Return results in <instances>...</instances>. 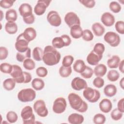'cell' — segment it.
<instances>
[{"label": "cell", "instance_id": "obj_1", "mask_svg": "<svg viewBox=\"0 0 124 124\" xmlns=\"http://www.w3.org/2000/svg\"><path fill=\"white\" fill-rule=\"evenodd\" d=\"M61 58L60 53L52 46H46L44 49L42 60L47 65L53 66L58 64Z\"/></svg>", "mask_w": 124, "mask_h": 124}, {"label": "cell", "instance_id": "obj_2", "mask_svg": "<svg viewBox=\"0 0 124 124\" xmlns=\"http://www.w3.org/2000/svg\"><path fill=\"white\" fill-rule=\"evenodd\" d=\"M10 76L17 83H28L31 81V74L27 72H23L22 68L18 65H13V70Z\"/></svg>", "mask_w": 124, "mask_h": 124}, {"label": "cell", "instance_id": "obj_3", "mask_svg": "<svg viewBox=\"0 0 124 124\" xmlns=\"http://www.w3.org/2000/svg\"><path fill=\"white\" fill-rule=\"evenodd\" d=\"M68 99L70 105L73 109L81 113L85 112L87 110L88 108L87 103L78 94L71 93L68 95Z\"/></svg>", "mask_w": 124, "mask_h": 124}, {"label": "cell", "instance_id": "obj_4", "mask_svg": "<svg viewBox=\"0 0 124 124\" xmlns=\"http://www.w3.org/2000/svg\"><path fill=\"white\" fill-rule=\"evenodd\" d=\"M36 97V93L31 88H26L20 90L17 94L18 99L22 102L32 101Z\"/></svg>", "mask_w": 124, "mask_h": 124}, {"label": "cell", "instance_id": "obj_5", "mask_svg": "<svg viewBox=\"0 0 124 124\" xmlns=\"http://www.w3.org/2000/svg\"><path fill=\"white\" fill-rule=\"evenodd\" d=\"M20 115L24 124H33L35 123V115L31 106H26L24 107L21 111Z\"/></svg>", "mask_w": 124, "mask_h": 124}, {"label": "cell", "instance_id": "obj_6", "mask_svg": "<svg viewBox=\"0 0 124 124\" xmlns=\"http://www.w3.org/2000/svg\"><path fill=\"white\" fill-rule=\"evenodd\" d=\"M83 95L89 102L95 103L100 97V93L96 89L91 87H86L83 91Z\"/></svg>", "mask_w": 124, "mask_h": 124}, {"label": "cell", "instance_id": "obj_7", "mask_svg": "<svg viewBox=\"0 0 124 124\" xmlns=\"http://www.w3.org/2000/svg\"><path fill=\"white\" fill-rule=\"evenodd\" d=\"M33 109L36 114L41 117H45L48 114V109L43 100L39 99L33 104Z\"/></svg>", "mask_w": 124, "mask_h": 124}, {"label": "cell", "instance_id": "obj_8", "mask_svg": "<svg viewBox=\"0 0 124 124\" xmlns=\"http://www.w3.org/2000/svg\"><path fill=\"white\" fill-rule=\"evenodd\" d=\"M104 39L106 42L112 47L117 46L121 41L120 36L113 31L106 32L104 36Z\"/></svg>", "mask_w": 124, "mask_h": 124}, {"label": "cell", "instance_id": "obj_9", "mask_svg": "<svg viewBox=\"0 0 124 124\" xmlns=\"http://www.w3.org/2000/svg\"><path fill=\"white\" fill-rule=\"evenodd\" d=\"M67 103L65 99L63 97H58L56 98L53 104V111L56 114H61L66 109Z\"/></svg>", "mask_w": 124, "mask_h": 124}, {"label": "cell", "instance_id": "obj_10", "mask_svg": "<svg viewBox=\"0 0 124 124\" xmlns=\"http://www.w3.org/2000/svg\"><path fill=\"white\" fill-rule=\"evenodd\" d=\"M29 42L23 37L22 33L20 34L16 38L15 43V48L18 52H24L29 48Z\"/></svg>", "mask_w": 124, "mask_h": 124}, {"label": "cell", "instance_id": "obj_11", "mask_svg": "<svg viewBox=\"0 0 124 124\" xmlns=\"http://www.w3.org/2000/svg\"><path fill=\"white\" fill-rule=\"evenodd\" d=\"M46 18L48 23L52 26L59 27L61 24V17L57 11H50L49 12Z\"/></svg>", "mask_w": 124, "mask_h": 124}, {"label": "cell", "instance_id": "obj_12", "mask_svg": "<svg viewBox=\"0 0 124 124\" xmlns=\"http://www.w3.org/2000/svg\"><path fill=\"white\" fill-rule=\"evenodd\" d=\"M64 20L65 23L70 28L75 25H80V20L79 17L73 12L67 13L65 15Z\"/></svg>", "mask_w": 124, "mask_h": 124}, {"label": "cell", "instance_id": "obj_13", "mask_svg": "<svg viewBox=\"0 0 124 124\" xmlns=\"http://www.w3.org/2000/svg\"><path fill=\"white\" fill-rule=\"evenodd\" d=\"M51 0H39L34 8V12L36 15L41 16L43 15L49 5Z\"/></svg>", "mask_w": 124, "mask_h": 124}, {"label": "cell", "instance_id": "obj_14", "mask_svg": "<svg viewBox=\"0 0 124 124\" xmlns=\"http://www.w3.org/2000/svg\"><path fill=\"white\" fill-rule=\"evenodd\" d=\"M71 85L72 88L76 91H80L88 87L87 82L79 77L74 78L71 81Z\"/></svg>", "mask_w": 124, "mask_h": 124}, {"label": "cell", "instance_id": "obj_15", "mask_svg": "<svg viewBox=\"0 0 124 124\" xmlns=\"http://www.w3.org/2000/svg\"><path fill=\"white\" fill-rule=\"evenodd\" d=\"M18 11L23 18L27 17L33 14L32 7L27 3L21 4L18 8Z\"/></svg>", "mask_w": 124, "mask_h": 124}, {"label": "cell", "instance_id": "obj_16", "mask_svg": "<svg viewBox=\"0 0 124 124\" xmlns=\"http://www.w3.org/2000/svg\"><path fill=\"white\" fill-rule=\"evenodd\" d=\"M101 20L102 23L107 27L112 26L115 21L114 16L109 12L104 13L101 16Z\"/></svg>", "mask_w": 124, "mask_h": 124}, {"label": "cell", "instance_id": "obj_17", "mask_svg": "<svg viewBox=\"0 0 124 124\" xmlns=\"http://www.w3.org/2000/svg\"><path fill=\"white\" fill-rule=\"evenodd\" d=\"M103 56L99 55L94 53L93 50L87 56L86 60L87 62L91 65H96L101 60Z\"/></svg>", "mask_w": 124, "mask_h": 124}, {"label": "cell", "instance_id": "obj_18", "mask_svg": "<svg viewBox=\"0 0 124 124\" xmlns=\"http://www.w3.org/2000/svg\"><path fill=\"white\" fill-rule=\"evenodd\" d=\"M99 107L102 112L107 113L111 111L112 108V104L109 99L104 98L100 102Z\"/></svg>", "mask_w": 124, "mask_h": 124}, {"label": "cell", "instance_id": "obj_19", "mask_svg": "<svg viewBox=\"0 0 124 124\" xmlns=\"http://www.w3.org/2000/svg\"><path fill=\"white\" fill-rule=\"evenodd\" d=\"M24 38L29 42L33 40L36 37V31L32 27L26 28L22 33Z\"/></svg>", "mask_w": 124, "mask_h": 124}, {"label": "cell", "instance_id": "obj_20", "mask_svg": "<svg viewBox=\"0 0 124 124\" xmlns=\"http://www.w3.org/2000/svg\"><path fill=\"white\" fill-rule=\"evenodd\" d=\"M84 120L82 115L76 113L71 114L68 117V121L71 124H80L83 122Z\"/></svg>", "mask_w": 124, "mask_h": 124}, {"label": "cell", "instance_id": "obj_21", "mask_svg": "<svg viewBox=\"0 0 124 124\" xmlns=\"http://www.w3.org/2000/svg\"><path fill=\"white\" fill-rule=\"evenodd\" d=\"M83 30L80 25H75L70 28V35L74 39H78L82 37Z\"/></svg>", "mask_w": 124, "mask_h": 124}, {"label": "cell", "instance_id": "obj_22", "mask_svg": "<svg viewBox=\"0 0 124 124\" xmlns=\"http://www.w3.org/2000/svg\"><path fill=\"white\" fill-rule=\"evenodd\" d=\"M93 33L96 36H101L105 31V27L99 22H95L92 26Z\"/></svg>", "mask_w": 124, "mask_h": 124}, {"label": "cell", "instance_id": "obj_23", "mask_svg": "<svg viewBox=\"0 0 124 124\" xmlns=\"http://www.w3.org/2000/svg\"><path fill=\"white\" fill-rule=\"evenodd\" d=\"M117 91L116 87L114 85L111 84L107 85L103 90L105 95L109 97L114 96L116 94Z\"/></svg>", "mask_w": 124, "mask_h": 124}, {"label": "cell", "instance_id": "obj_24", "mask_svg": "<svg viewBox=\"0 0 124 124\" xmlns=\"http://www.w3.org/2000/svg\"><path fill=\"white\" fill-rule=\"evenodd\" d=\"M107 71V66L103 63L96 65L93 69V73L95 75L100 77H103L106 74Z\"/></svg>", "mask_w": 124, "mask_h": 124}, {"label": "cell", "instance_id": "obj_25", "mask_svg": "<svg viewBox=\"0 0 124 124\" xmlns=\"http://www.w3.org/2000/svg\"><path fill=\"white\" fill-rule=\"evenodd\" d=\"M5 30L10 34H15L18 30L17 25L15 22H7L5 25Z\"/></svg>", "mask_w": 124, "mask_h": 124}, {"label": "cell", "instance_id": "obj_26", "mask_svg": "<svg viewBox=\"0 0 124 124\" xmlns=\"http://www.w3.org/2000/svg\"><path fill=\"white\" fill-rule=\"evenodd\" d=\"M120 62V58L117 55H113L107 61V65L110 68H116Z\"/></svg>", "mask_w": 124, "mask_h": 124}, {"label": "cell", "instance_id": "obj_27", "mask_svg": "<svg viewBox=\"0 0 124 124\" xmlns=\"http://www.w3.org/2000/svg\"><path fill=\"white\" fill-rule=\"evenodd\" d=\"M86 65L82 60L78 59L75 61L73 64L74 70L78 73H82L86 68Z\"/></svg>", "mask_w": 124, "mask_h": 124}, {"label": "cell", "instance_id": "obj_28", "mask_svg": "<svg viewBox=\"0 0 124 124\" xmlns=\"http://www.w3.org/2000/svg\"><path fill=\"white\" fill-rule=\"evenodd\" d=\"M17 18L16 11L13 9L8 10L5 13V19L7 22H15Z\"/></svg>", "mask_w": 124, "mask_h": 124}, {"label": "cell", "instance_id": "obj_29", "mask_svg": "<svg viewBox=\"0 0 124 124\" xmlns=\"http://www.w3.org/2000/svg\"><path fill=\"white\" fill-rule=\"evenodd\" d=\"M31 86L35 90L40 91L44 88L45 82L40 78H35L31 81Z\"/></svg>", "mask_w": 124, "mask_h": 124}, {"label": "cell", "instance_id": "obj_30", "mask_svg": "<svg viewBox=\"0 0 124 124\" xmlns=\"http://www.w3.org/2000/svg\"><path fill=\"white\" fill-rule=\"evenodd\" d=\"M31 50L30 47L24 52H17L16 55V59L19 62H23L27 59L30 58L31 56Z\"/></svg>", "mask_w": 124, "mask_h": 124}, {"label": "cell", "instance_id": "obj_31", "mask_svg": "<svg viewBox=\"0 0 124 124\" xmlns=\"http://www.w3.org/2000/svg\"><path fill=\"white\" fill-rule=\"evenodd\" d=\"M16 83L15 80L13 78H7L3 82V87L6 91H12L15 88Z\"/></svg>", "mask_w": 124, "mask_h": 124}, {"label": "cell", "instance_id": "obj_32", "mask_svg": "<svg viewBox=\"0 0 124 124\" xmlns=\"http://www.w3.org/2000/svg\"><path fill=\"white\" fill-rule=\"evenodd\" d=\"M32 54L34 60L36 61H41L43 59L44 50L40 47H35L32 50Z\"/></svg>", "mask_w": 124, "mask_h": 124}, {"label": "cell", "instance_id": "obj_33", "mask_svg": "<svg viewBox=\"0 0 124 124\" xmlns=\"http://www.w3.org/2000/svg\"><path fill=\"white\" fill-rule=\"evenodd\" d=\"M52 46L55 48H61L66 46L63 39L60 37H56L52 40Z\"/></svg>", "mask_w": 124, "mask_h": 124}, {"label": "cell", "instance_id": "obj_34", "mask_svg": "<svg viewBox=\"0 0 124 124\" xmlns=\"http://www.w3.org/2000/svg\"><path fill=\"white\" fill-rule=\"evenodd\" d=\"M72 70L71 66L65 67L62 66L60 67L59 73L60 75L62 78H67L69 77L72 73Z\"/></svg>", "mask_w": 124, "mask_h": 124}, {"label": "cell", "instance_id": "obj_35", "mask_svg": "<svg viewBox=\"0 0 124 124\" xmlns=\"http://www.w3.org/2000/svg\"><path fill=\"white\" fill-rule=\"evenodd\" d=\"M120 77L119 72L115 70H110L107 74V78L108 80L111 82L117 81Z\"/></svg>", "mask_w": 124, "mask_h": 124}, {"label": "cell", "instance_id": "obj_36", "mask_svg": "<svg viewBox=\"0 0 124 124\" xmlns=\"http://www.w3.org/2000/svg\"><path fill=\"white\" fill-rule=\"evenodd\" d=\"M23 66L28 70H32L35 67V63L32 59L28 58L24 61L23 62Z\"/></svg>", "mask_w": 124, "mask_h": 124}, {"label": "cell", "instance_id": "obj_37", "mask_svg": "<svg viewBox=\"0 0 124 124\" xmlns=\"http://www.w3.org/2000/svg\"><path fill=\"white\" fill-rule=\"evenodd\" d=\"M105 50V47L104 44L101 43H97L94 45L93 51L99 55L103 56V54Z\"/></svg>", "mask_w": 124, "mask_h": 124}, {"label": "cell", "instance_id": "obj_38", "mask_svg": "<svg viewBox=\"0 0 124 124\" xmlns=\"http://www.w3.org/2000/svg\"><path fill=\"white\" fill-rule=\"evenodd\" d=\"M6 119L9 123H16L18 119V116L16 112L14 111H9L6 114Z\"/></svg>", "mask_w": 124, "mask_h": 124}, {"label": "cell", "instance_id": "obj_39", "mask_svg": "<svg viewBox=\"0 0 124 124\" xmlns=\"http://www.w3.org/2000/svg\"><path fill=\"white\" fill-rule=\"evenodd\" d=\"M13 70V65L6 62L2 63L0 65V70L5 74H10Z\"/></svg>", "mask_w": 124, "mask_h": 124}, {"label": "cell", "instance_id": "obj_40", "mask_svg": "<svg viewBox=\"0 0 124 124\" xmlns=\"http://www.w3.org/2000/svg\"><path fill=\"white\" fill-rule=\"evenodd\" d=\"M106 120L104 115L101 113L96 114L93 118V122L95 124H103Z\"/></svg>", "mask_w": 124, "mask_h": 124}, {"label": "cell", "instance_id": "obj_41", "mask_svg": "<svg viewBox=\"0 0 124 124\" xmlns=\"http://www.w3.org/2000/svg\"><path fill=\"white\" fill-rule=\"evenodd\" d=\"M109 8L110 10L114 13H118L122 9L121 5L118 2L115 1L110 2L109 5Z\"/></svg>", "mask_w": 124, "mask_h": 124}, {"label": "cell", "instance_id": "obj_42", "mask_svg": "<svg viewBox=\"0 0 124 124\" xmlns=\"http://www.w3.org/2000/svg\"><path fill=\"white\" fill-rule=\"evenodd\" d=\"M93 74V70L92 68L88 66H86L84 70L80 73V75L84 78L88 79L92 77Z\"/></svg>", "mask_w": 124, "mask_h": 124}, {"label": "cell", "instance_id": "obj_43", "mask_svg": "<svg viewBox=\"0 0 124 124\" xmlns=\"http://www.w3.org/2000/svg\"><path fill=\"white\" fill-rule=\"evenodd\" d=\"M82 38L85 41H91L93 39V35L90 30L85 29L83 31Z\"/></svg>", "mask_w": 124, "mask_h": 124}, {"label": "cell", "instance_id": "obj_44", "mask_svg": "<svg viewBox=\"0 0 124 124\" xmlns=\"http://www.w3.org/2000/svg\"><path fill=\"white\" fill-rule=\"evenodd\" d=\"M123 116V113L119 111L117 108L113 109L110 113L111 118L114 121H118L120 120L122 118Z\"/></svg>", "mask_w": 124, "mask_h": 124}, {"label": "cell", "instance_id": "obj_45", "mask_svg": "<svg viewBox=\"0 0 124 124\" xmlns=\"http://www.w3.org/2000/svg\"><path fill=\"white\" fill-rule=\"evenodd\" d=\"M74 57L70 55L65 56L62 61V66L65 67H69L71 66L72 64L74 62Z\"/></svg>", "mask_w": 124, "mask_h": 124}, {"label": "cell", "instance_id": "obj_46", "mask_svg": "<svg viewBox=\"0 0 124 124\" xmlns=\"http://www.w3.org/2000/svg\"><path fill=\"white\" fill-rule=\"evenodd\" d=\"M36 73L39 77L44 78L47 76L48 71L46 67L43 66H40L36 69Z\"/></svg>", "mask_w": 124, "mask_h": 124}, {"label": "cell", "instance_id": "obj_47", "mask_svg": "<svg viewBox=\"0 0 124 124\" xmlns=\"http://www.w3.org/2000/svg\"><path fill=\"white\" fill-rule=\"evenodd\" d=\"M115 28L116 31L121 34H124V22L120 20L118 21L115 24Z\"/></svg>", "mask_w": 124, "mask_h": 124}, {"label": "cell", "instance_id": "obj_48", "mask_svg": "<svg viewBox=\"0 0 124 124\" xmlns=\"http://www.w3.org/2000/svg\"><path fill=\"white\" fill-rule=\"evenodd\" d=\"M16 0H1L0 1V6L4 9H8L11 7Z\"/></svg>", "mask_w": 124, "mask_h": 124}, {"label": "cell", "instance_id": "obj_49", "mask_svg": "<svg viewBox=\"0 0 124 124\" xmlns=\"http://www.w3.org/2000/svg\"><path fill=\"white\" fill-rule=\"evenodd\" d=\"M104 80L100 77H97L95 78L93 82V84L94 87L97 88H102L104 85Z\"/></svg>", "mask_w": 124, "mask_h": 124}, {"label": "cell", "instance_id": "obj_50", "mask_svg": "<svg viewBox=\"0 0 124 124\" xmlns=\"http://www.w3.org/2000/svg\"><path fill=\"white\" fill-rule=\"evenodd\" d=\"M79 1L84 6L88 8H93L95 4V1L94 0H80Z\"/></svg>", "mask_w": 124, "mask_h": 124}, {"label": "cell", "instance_id": "obj_51", "mask_svg": "<svg viewBox=\"0 0 124 124\" xmlns=\"http://www.w3.org/2000/svg\"><path fill=\"white\" fill-rule=\"evenodd\" d=\"M8 56V50L4 46L0 47V60H3L7 58Z\"/></svg>", "mask_w": 124, "mask_h": 124}, {"label": "cell", "instance_id": "obj_52", "mask_svg": "<svg viewBox=\"0 0 124 124\" xmlns=\"http://www.w3.org/2000/svg\"><path fill=\"white\" fill-rule=\"evenodd\" d=\"M23 20L25 23L27 24H31L33 23L35 21V17L34 15L32 14V15L29 16H28L25 18H23Z\"/></svg>", "mask_w": 124, "mask_h": 124}, {"label": "cell", "instance_id": "obj_53", "mask_svg": "<svg viewBox=\"0 0 124 124\" xmlns=\"http://www.w3.org/2000/svg\"><path fill=\"white\" fill-rule=\"evenodd\" d=\"M61 37L63 39L64 42L66 46H69L71 43V39L70 37L67 34H63L61 36Z\"/></svg>", "mask_w": 124, "mask_h": 124}, {"label": "cell", "instance_id": "obj_54", "mask_svg": "<svg viewBox=\"0 0 124 124\" xmlns=\"http://www.w3.org/2000/svg\"><path fill=\"white\" fill-rule=\"evenodd\" d=\"M124 98H122L120 100H119L117 103V108L121 112L124 113Z\"/></svg>", "mask_w": 124, "mask_h": 124}, {"label": "cell", "instance_id": "obj_55", "mask_svg": "<svg viewBox=\"0 0 124 124\" xmlns=\"http://www.w3.org/2000/svg\"><path fill=\"white\" fill-rule=\"evenodd\" d=\"M124 60H122V61H120V63H119V66H118L119 70H120L122 73H124Z\"/></svg>", "mask_w": 124, "mask_h": 124}, {"label": "cell", "instance_id": "obj_56", "mask_svg": "<svg viewBox=\"0 0 124 124\" xmlns=\"http://www.w3.org/2000/svg\"><path fill=\"white\" fill-rule=\"evenodd\" d=\"M124 78H123L120 81L119 84H120V86H121V87L122 88V89H124Z\"/></svg>", "mask_w": 124, "mask_h": 124}]
</instances>
